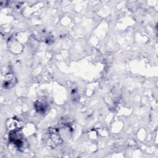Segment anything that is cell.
Returning <instances> with one entry per match:
<instances>
[{"instance_id": "obj_1", "label": "cell", "mask_w": 158, "mask_h": 158, "mask_svg": "<svg viewBox=\"0 0 158 158\" xmlns=\"http://www.w3.org/2000/svg\"><path fill=\"white\" fill-rule=\"evenodd\" d=\"M48 145L51 148H55L59 144L62 143V140L60 136L58 130L55 128H49L48 129Z\"/></svg>"}, {"instance_id": "obj_2", "label": "cell", "mask_w": 158, "mask_h": 158, "mask_svg": "<svg viewBox=\"0 0 158 158\" xmlns=\"http://www.w3.org/2000/svg\"><path fill=\"white\" fill-rule=\"evenodd\" d=\"M16 82V78L15 75L11 72H8L4 75V81L2 82V85L6 88H12Z\"/></svg>"}, {"instance_id": "obj_3", "label": "cell", "mask_w": 158, "mask_h": 158, "mask_svg": "<svg viewBox=\"0 0 158 158\" xmlns=\"http://www.w3.org/2000/svg\"><path fill=\"white\" fill-rule=\"evenodd\" d=\"M34 107L38 112L43 114L45 112L47 109V104L43 101L37 100L34 104Z\"/></svg>"}]
</instances>
